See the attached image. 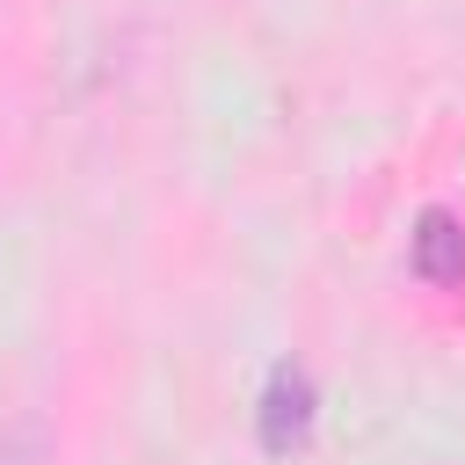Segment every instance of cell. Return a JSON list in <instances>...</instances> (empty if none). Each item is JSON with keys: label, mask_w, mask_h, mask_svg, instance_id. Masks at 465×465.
<instances>
[{"label": "cell", "mask_w": 465, "mask_h": 465, "mask_svg": "<svg viewBox=\"0 0 465 465\" xmlns=\"http://www.w3.org/2000/svg\"><path fill=\"white\" fill-rule=\"evenodd\" d=\"M414 276L421 283H465V225L450 211H421V225H414Z\"/></svg>", "instance_id": "7a4b0ae2"}, {"label": "cell", "mask_w": 465, "mask_h": 465, "mask_svg": "<svg viewBox=\"0 0 465 465\" xmlns=\"http://www.w3.org/2000/svg\"><path fill=\"white\" fill-rule=\"evenodd\" d=\"M305 429H312V378L298 363H276L269 392H262V443L269 450H298Z\"/></svg>", "instance_id": "6da1fadb"}]
</instances>
